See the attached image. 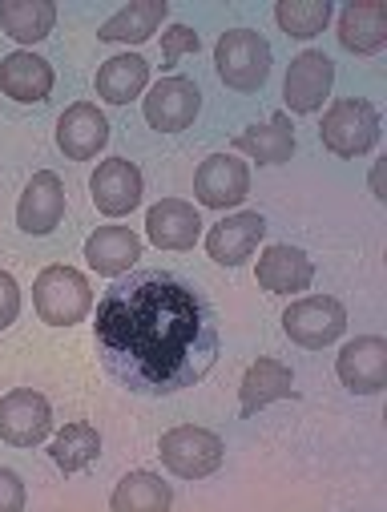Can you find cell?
<instances>
[{"label": "cell", "instance_id": "6da1fadb", "mask_svg": "<svg viewBox=\"0 0 387 512\" xmlns=\"http://www.w3.org/2000/svg\"><path fill=\"white\" fill-rule=\"evenodd\" d=\"M93 347L125 392L166 400L218 363V315L206 291L178 271H129L97 299Z\"/></svg>", "mask_w": 387, "mask_h": 512}, {"label": "cell", "instance_id": "7a4b0ae2", "mask_svg": "<svg viewBox=\"0 0 387 512\" xmlns=\"http://www.w3.org/2000/svg\"><path fill=\"white\" fill-rule=\"evenodd\" d=\"M214 65H218L222 85H230L238 93H254L267 85L271 65H275L271 41L254 29H230V33H222V41L214 49Z\"/></svg>", "mask_w": 387, "mask_h": 512}, {"label": "cell", "instance_id": "3957f363", "mask_svg": "<svg viewBox=\"0 0 387 512\" xmlns=\"http://www.w3.org/2000/svg\"><path fill=\"white\" fill-rule=\"evenodd\" d=\"M33 303H37V315L49 323V327H73L89 315L93 307V291L85 283L81 271L73 267H45L33 283Z\"/></svg>", "mask_w": 387, "mask_h": 512}, {"label": "cell", "instance_id": "277c9868", "mask_svg": "<svg viewBox=\"0 0 387 512\" xmlns=\"http://www.w3.org/2000/svg\"><path fill=\"white\" fill-rule=\"evenodd\" d=\"M323 146L339 158H359L367 150H375L379 142V113L371 101L363 97H347V101H335L327 113H323V130H319Z\"/></svg>", "mask_w": 387, "mask_h": 512}, {"label": "cell", "instance_id": "5b68a950", "mask_svg": "<svg viewBox=\"0 0 387 512\" xmlns=\"http://www.w3.org/2000/svg\"><path fill=\"white\" fill-rule=\"evenodd\" d=\"M283 331H287L291 343H299L307 351H319V347L335 343L347 331V311L331 295H311V299H299L283 311Z\"/></svg>", "mask_w": 387, "mask_h": 512}, {"label": "cell", "instance_id": "8992f818", "mask_svg": "<svg viewBox=\"0 0 387 512\" xmlns=\"http://www.w3.org/2000/svg\"><path fill=\"white\" fill-rule=\"evenodd\" d=\"M158 452H162V464H166L174 476H182V480L214 476V472L222 468V460H226L222 440H218L214 432H206V428H190V424L166 432Z\"/></svg>", "mask_w": 387, "mask_h": 512}, {"label": "cell", "instance_id": "52a82bcc", "mask_svg": "<svg viewBox=\"0 0 387 512\" xmlns=\"http://www.w3.org/2000/svg\"><path fill=\"white\" fill-rule=\"evenodd\" d=\"M49 428H53V412H49V400L41 392L17 388L0 400V440L5 444L33 448L49 436Z\"/></svg>", "mask_w": 387, "mask_h": 512}, {"label": "cell", "instance_id": "ba28073f", "mask_svg": "<svg viewBox=\"0 0 387 512\" xmlns=\"http://www.w3.org/2000/svg\"><path fill=\"white\" fill-rule=\"evenodd\" d=\"M202 109V89L190 77H162L146 97V121L158 134H182Z\"/></svg>", "mask_w": 387, "mask_h": 512}, {"label": "cell", "instance_id": "9c48e42d", "mask_svg": "<svg viewBox=\"0 0 387 512\" xmlns=\"http://www.w3.org/2000/svg\"><path fill=\"white\" fill-rule=\"evenodd\" d=\"M339 379L351 396H375L387 388V339L359 335L339 351Z\"/></svg>", "mask_w": 387, "mask_h": 512}, {"label": "cell", "instance_id": "30bf717a", "mask_svg": "<svg viewBox=\"0 0 387 512\" xmlns=\"http://www.w3.org/2000/svg\"><path fill=\"white\" fill-rule=\"evenodd\" d=\"M194 194L210 210L238 206L250 194V170H246V162H238L234 154H210L198 166V174H194Z\"/></svg>", "mask_w": 387, "mask_h": 512}, {"label": "cell", "instance_id": "8fae6325", "mask_svg": "<svg viewBox=\"0 0 387 512\" xmlns=\"http://www.w3.org/2000/svg\"><path fill=\"white\" fill-rule=\"evenodd\" d=\"M263 234H267V218L258 210H242V214L222 218L206 234V250H210V259L218 267H242L254 254V246L263 242Z\"/></svg>", "mask_w": 387, "mask_h": 512}, {"label": "cell", "instance_id": "7c38bea8", "mask_svg": "<svg viewBox=\"0 0 387 512\" xmlns=\"http://www.w3.org/2000/svg\"><path fill=\"white\" fill-rule=\"evenodd\" d=\"M89 190H93V206L101 214L121 218L142 202V170L134 162H125V158H109L89 178Z\"/></svg>", "mask_w": 387, "mask_h": 512}, {"label": "cell", "instance_id": "4fadbf2b", "mask_svg": "<svg viewBox=\"0 0 387 512\" xmlns=\"http://www.w3.org/2000/svg\"><path fill=\"white\" fill-rule=\"evenodd\" d=\"M105 142H109V121H105V113L97 105L77 101V105H69L61 113V121H57V146H61V154L69 162H89Z\"/></svg>", "mask_w": 387, "mask_h": 512}, {"label": "cell", "instance_id": "5bb4252c", "mask_svg": "<svg viewBox=\"0 0 387 512\" xmlns=\"http://www.w3.org/2000/svg\"><path fill=\"white\" fill-rule=\"evenodd\" d=\"M331 81H335V65L331 57L307 49L291 61L287 69V105L295 113H315L323 105V97L331 93Z\"/></svg>", "mask_w": 387, "mask_h": 512}, {"label": "cell", "instance_id": "9a60e30c", "mask_svg": "<svg viewBox=\"0 0 387 512\" xmlns=\"http://www.w3.org/2000/svg\"><path fill=\"white\" fill-rule=\"evenodd\" d=\"M65 214V186L53 170H41L33 174V182L25 186L21 194V206H17V226L25 234H49Z\"/></svg>", "mask_w": 387, "mask_h": 512}, {"label": "cell", "instance_id": "2e32d148", "mask_svg": "<svg viewBox=\"0 0 387 512\" xmlns=\"http://www.w3.org/2000/svg\"><path fill=\"white\" fill-rule=\"evenodd\" d=\"M315 279V263L299 246H267V254L258 259V287L271 295H299Z\"/></svg>", "mask_w": 387, "mask_h": 512}, {"label": "cell", "instance_id": "e0dca14e", "mask_svg": "<svg viewBox=\"0 0 387 512\" xmlns=\"http://www.w3.org/2000/svg\"><path fill=\"white\" fill-rule=\"evenodd\" d=\"M238 396H242V416H254V412H263V408L275 404V400H295L299 392H295V375H291L287 363H279V359H258V363H250V371L242 375Z\"/></svg>", "mask_w": 387, "mask_h": 512}, {"label": "cell", "instance_id": "ac0fdd59", "mask_svg": "<svg viewBox=\"0 0 387 512\" xmlns=\"http://www.w3.org/2000/svg\"><path fill=\"white\" fill-rule=\"evenodd\" d=\"M0 93H9L13 101H45L53 93V65L37 53H9L0 61Z\"/></svg>", "mask_w": 387, "mask_h": 512}, {"label": "cell", "instance_id": "d6986e66", "mask_svg": "<svg viewBox=\"0 0 387 512\" xmlns=\"http://www.w3.org/2000/svg\"><path fill=\"white\" fill-rule=\"evenodd\" d=\"M234 150L246 154V158H254L258 166H283V162H291V154H295L291 117L287 113H275L263 125H250V130H242L234 138Z\"/></svg>", "mask_w": 387, "mask_h": 512}, {"label": "cell", "instance_id": "ffe728a7", "mask_svg": "<svg viewBox=\"0 0 387 512\" xmlns=\"http://www.w3.org/2000/svg\"><path fill=\"white\" fill-rule=\"evenodd\" d=\"M142 259V242L134 230H125V226H101L89 242H85V263L97 271V275H125L129 267H134Z\"/></svg>", "mask_w": 387, "mask_h": 512}, {"label": "cell", "instance_id": "44dd1931", "mask_svg": "<svg viewBox=\"0 0 387 512\" xmlns=\"http://www.w3.org/2000/svg\"><path fill=\"white\" fill-rule=\"evenodd\" d=\"M146 226H150L154 246H162V250H190V246L198 242V234H202L198 210H194L190 202H182V198L158 202V206L150 210Z\"/></svg>", "mask_w": 387, "mask_h": 512}, {"label": "cell", "instance_id": "7402d4cb", "mask_svg": "<svg viewBox=\"0 0 387 512\" xmlns=\"http://www.w3.org/2000/svg\"><path fill=\"white\" fill-rule=\"evenodd\" d=\"M339 41L351 53H379L387 45V9L379 0H355L339 13Z\"/></svg>", "mask_w": 387, "mask_h": 512}, {"label": "cell", "instance_id": "603a6c76", "mask_svg": "<svg viewBox=\"0 0 387 512\" xmlns=\"http://www.w3.org/2000/svg\"><path fill=\"white\" fill-rule=\"evenodd\" d=\"M57 5L53 0H5L0 5V33H9L21 45H37L53 33Z\"/></svg>", "mask_w": 387, "mask_h": 512}, {"label": "cell", "instance_id": "cb8c5ba5", "mask_svg": "<svg viewBox=\"0 0 387 512\" xmlns=\"http://www.w3.org/2000/svg\"><path fill=\"white\" fill-rule=\"evenodd\" d=\"M170 5L166 0H134V5H125L121 13H113L105 25H101V41H125V45H142L158 33V25L166 21Z\"/></svg>", "mask_w": 387, "mask_h": 512}, {"label": "cell", "instance_id": "d4e9b609", "mask_svg": "<svg viewBox=\"0 0 387 512\" xmlns=\"http://www.w3.org/2000/svg\"><path fill=\"white\" fill-rule=\"evenodd\" d=\"M146 81H150V65L138 53H121V57H109L97 69V97H105L113 105H125L146 89Z\"/></svg>", "mask_w": 387, "mask_h": 512}, {"label": "cell", "instance_id": "484cf974", "mask_svg": "<svg viewBox=\"0 0 387 512\" xmlns=\"http://www.w3.org/2000/svg\"><path fill=\"white\" fill-rule=\"evenodd\" d=\"M117 512H166L174 504V488L154 472H129L109 500Z\"/></svg>", "mask_w": 387, "mask_h": 512}, {"label": "cell", "instance_id": "4316f807", "mask_svg": "<svg viewBox=\"0 0 387 512\" xmlns=\"http://www.w3.org/2000/svg\"><path fill=\"white\" fill-rule=\"evenodd\" d=\"M49 456H53V464H57L65 476H73V472L89 468V464L101 456V436H97V428H89V424H69V428H61V436L53 440Z\"/></svg>", "mask_w": 387, "mask_h": 512}, {"label": "cell", "instance_id": "83f0119b", "mask_svg": "<svg viewBox=\"0 0 387 512\" xmlns=\"http://www.w3.org/2000/svg\"><path fill=\"white\" fill-rule=\"evenodd\" d=\"M275 17H279V25H283V33L287 37H315V33H323L327 29V21H331V0H283V5L275 9Z\"/></svg>", "mask_w": 387, "mask_h": 512}, {"label": "cell", "instance_id": "f1b7e54d", "mask_svg": "<svg viewBox=\"0 0 387 512\" xmlns=\"http://www.w3.org/2000/svg\"><path fill=\"white\" fill-rule=\"evenodd\" d=\"M198 33L190 25H170L162 33V69H174L182 61V53H198Z\"/></svg>", "mask_w": 387, "mask_h": 512}, {"label": "cell", "instance_id": "f546056e", "mask_svg": "<svg viewBox=\"0 0 387 512\" xmlns=\"http://www.w3.org/2000/svg\"><path fill=\"white\" fill-rule=\"evenodd\" d=\"M17 315H21V287L9 271H0V331L17 323Z\"/></svg>", "mask_w": 387, "mask_h": 512}, {"label": "cell", "instance_id": "4dcf8cb0", "mask_svg": "<svg viewBox=\"0 0 387 512\" xmlns=\"http://www.w3.org/2000/svg\"><path fill=\"white\" fill-rule=\"evenodd\" d=\"M25 508V484L17 472L0 468V512H21Z\"/></svg>", "mask_w": 387, "mask_h": 512}]
</instances>
